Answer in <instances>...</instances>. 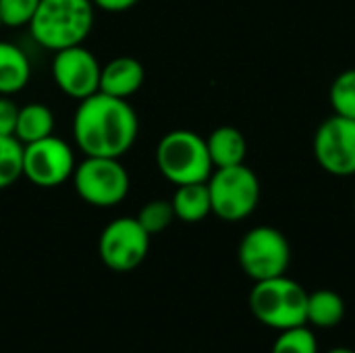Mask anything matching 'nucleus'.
I'll return each instance as SVG.
<instances>
[{
  "mask_svg": "<svg viewBox=\"0 0 355 353\" xmlns=\"http://www.w3.org/2000/svg\"><path fill=\"white\" fill-rule=\"evenodd\" d=\"M139 119L135 108L102 92L81 100L73 117V137L85 156L123 158L135 144Z\"/></svg>",
  "mask_w": 355,
  "mask_h": 353,
  "instance_id": "obj_1",
  "label": "nucleus"
},
{
  "mask_svg": "<svg viewBox=\"0 0 355 353\" xmlns=\"http://www.w3.org/2000/svg\"><path fill=\"white\" fill-rule=\"evenodd\" d=\"M94 12L92 0H40L29 31L42 48L58 52L87 40L94 27Z\"/></svg>",
  "mask_w": 355,
  "mask_h": 353,
  "instance_id": "obj_2",
  "label": "nucleus"
},
{
  "mask_svg": "<svg viewBox=\"0 0 355 353\" xmlns=\"http://www.w3.org/2000/svg\"><path fill=\"white\" fill-rule=\"evenodd\" d=\"M156 166L173 185L204 183L214 171L206 139L189 129H175L162 135L156 146Z\"/></svg>",
  "mask_w": 355,
  "mask_h": 353,
  "instance_id": "obj_3",
  "label": "nucleus"
},
{
  "mask_svg": "<svg viewBox=\"0 0 355 353\" xmlns=\"http://www.w3.org/2000/svg\"><path fill=\"white\" fill-rule=\"evenodd\" d=\"M250 310L262 325L285 331L308 325V291L289 277L256 281L250 291Z\"/></svg>",
  "mask_w": 355,
  "mask_h": 353,
  "instance_id": "obj_4",
  "label": "nucleus"
},
{
  "mask_svg": "<svg viewBox=\"0 0 355 353\" xmlns=\"http://www.w3.org/2000/svg\"><path fill=\"white\" fill-rule=\"evenodd\" d=\"M206 183L210 191L212 214L225 223H239L258 208L260 179L245 164L214 169Z\"/></svg>",
  "mask_w": 355,
  "mask_h": 353,
  "instance_id": "obj_5",
  "label": "nucleus"
},
{
  "mask_svg": "<svg viewBox=\"0 0 355 353\" xmlns=\"http://www.w3.org/2000/svg\"><path fill=\"white\" fill-rule=\"evenodd\" d=\"M73 187L77 196L96 208H112L121 204L131 187V179L121 158L85 156L73 171Z\"/></svg>",
  "mask_w": 355,
  "mask_h": 353,
  "instance_id": "obj_6",
  "label": "nucleus"
},
{
  "mask_svg": "<svg viewBox=\"0 0 355 353\" xmlns=\"http://www.w3.org/2000/svg\"><path fill=\"white\" fill-rule=\"evenodd\" d=\"M237 260L254 283L283 277L291 264V246L279 229L260 225L241 237Z\"/></svg>",
  "mask_w": 355,
  "mask_h": 353,
  "instance_id": "obj_7",
  "label": "nucleus"
},
{
  "mask_svg": "<svg viewBox=\"0 0 355 353\" xmlns=\"http://www.w3.org/2000/svg\"><path fill=\"white\" fill-rule=\"evenodd\" d=\"M150 252V235L133 216L110 221L98 239L100 260L114 273L135 270Z\"/></svg>",
  "mask_w": 355,
  "mask_h": 353,
  "instance_id": "obj_8",
  "label": "nucleus"
},
{
  "mask_svg": "<svg viewBox=\"0 0 355 353\" xmlns=\"http://www.w3.org/2000/svg\"><path fill=\"white\" fill-rule=\"evenodd\" d=\"M77 162L73 148L54 133L23 146V177L42 187H58L73 177Z\"/></svg>",
  "mask_w": 355,
  "mask_h": 353,
  "instance_id": "obj_9",
  "label": "nucleus"
},
{
  "mask_svg": "<svg viewBox=\"0 0 355 353\" xmlns=\"http://www.w3.org/2000/svg\"><path fill=\"white\" fill-rule=\"evenodd\" d=\"M314 156L329 175H355V119L341 114L324 119L314 135Z\"/></svg>",
  "mask_w": 355,
  "mask_h": 353,
  "instance_id": "obj_10",
  "label": "nucleus"
},
{
  "mask_svg": "<svg viewBox=\"0 0 355 353\" xmlns=\"http://www.w3.org/2000/svg\"><path fill=\"white\" fill-rule=\"evenodd\" d=\"M100 73H102V64L98 62L96 54L87 50L83 44L54 52L52 58L54 83L64 96L73 100L81 102L92 94L100 92Z\"/></svg>",
  "mask_w": 355,
  "mask_h": 353,
  "instance_id": "obj_11",
  "label": "nucleus"
},
{
  "mask_svg": "<svg viewBox=\"0 0 355 353\" xmlns=\"http://www.w3.org/2000/svg\"><path fill=\"white\" fill-rule=\"evenodd\" d=\"M146 81V69L144 64L133 56H116L102 64L100 73V92L129 100L133 94L141 89Z\"/></svg>",
  "mask_w": 355,
  "mask_h": 353,
  "instance_id": "obj_12",
  "label": "nucleus"
},
{
  "mask_svg": "<svg viewBox=\"0 0 355 353\" xmlns=\"http://www.w3.org/2000/svg\"><path fill=\"white\" fill-rule=\"evenodd\" d=\"M206 146H208V154H210V160H212L214 169L243 164L245 154H248L245 135L237 127H231V125L216 127L208 135Z\"/></svg>",
  "mask_w": 355,
  "mask_h": 353,
  "instance_id": "obj_13",
  "label": "nucleus"
},
{
  "mask_svg": "<svg viewBox=\"0 0 355 353\" xmlns=\"http://www.w3.org/2000/svg\"><path fill=\"white\" fill-rule=\"evenodd\" d=\"M31 79L27 54L12 42L0 40V96H15Z\"/></svg>",
  "mask_w": 355,
  "mask_h": 353,
  "instance_id": "obj_14",
  "label": "nucleus"
},
{
  "mask_svg": "<svg viewBox=\"0 0 355 353\" xmlns=\"http://www.w3.org/2000/svg\"><path fill=\"white\" fill-rule=\"evenodd\" d=\"M175 218L183 223H200L208 214H212V202H210V191L208 183H187V185H177V191L171 200Z\"/></svg>",
  "mask_w": 355,
  "mask_h": 353,
  "instance_id": "obj_15",
  "label": "nucleus"
},
{
  "mask_svg": "<svg viewBox=\"0 0 355 353\" xmlns=\"http://www.w3.org/2000/svg\"><path fill=\"white\" fill-rule=\"evenodd\" d=\"M54 112L50 106L42 102H31L25 106H19V117H17V129L15 137L25 146L37 139H44L54 133Z\"/></svg>",
  "mask_w": 355,
  "mask_h": 353,
  "instance_id": "obj_16",
  "label": "nucleus"
},
{
  "mask_svg": "<svg viewBox=\"0 0 355 353\" xmlns=\"http://www.w3.org/2000/svg\"><path fill=\"white\" fill-rule=\"evenodd\" d=\"M345 316V302L333 289H318L308 293L306 320L318 329H333Z\"/></svg>",
  "mask_w": 355,
  "mask_h": 353,
  "instance_id": "obj_17",
  "label": "nucleus"
},
{
  "mask_svg": "<svg viewBox=\"0 0 355 353\" xmlns=\"http://www.w3.org/2000/svg\"><path fill=\"white\" fill-rule=\"evenodd\" d=\"M23 177V144L15 135H0V191Z\"/></svg>",
  "mask_w": 355,
  "mask_h": 353,
  "instance_id": "obj_18",
  "label": "nucleus"
},
{
  "mask_svg": "<svg viewBox=\"0 0 355 353\" xmlns=\"http://www.w3.org/2000/svg\"><path fill=\"white\" fill-rule=\"evenodd\" d=\"M329 96L335 114L355 119V69H347L335 77Z\"/></svg>",
  "mask_w": 355,
  "mask_h": 353,
  "instance_id": "obj_19",
  "label": "nucleus"
},
{
  "mask_svg": "<svg viewBox=\"0 0 355 353\" xmlns=\"http://www.w3.org/2000/svg\"><path fill=\"white\" fill-rule=\"evenodd\" d=\"M135 218L146 229V233L152 237L171 227V223L175 221V210H173L171 200H152L141 206V210Z\"/></svg>",
  "mask_w": 355,
  "mask_h": 353,
  "instance_id": "obj_20",
  "label": "nucleus"
},
{
  "mask_svg": "<svg viewBox=\"0 0 355 353\" xmlns=\"http://www.w3.org/2000/svg\"><path fill=\"white\" fill-rule=\"evenodd\" d=\"M270 353H318V341L314 333L306 325H302L279 331V337Z\"/></svg>",
  "mask_w": 355,
  "mask_h": 353,
  "instance_id": "obj_21",
  "label": "nucleus"
},
{
  "mask_svg": "<svg viewBox=\"0 0 355 353\" xmlns=\"http://www.w3.org/2000/svg\"><path fill=\"white\" fill-rule=\"evenodd\" d=\"M40 0H0V21L6 27H23L29 25Z\"/></svg>",
  "mask_w": 355,
  "mask_h": 353,
  "instance_id": "obj_22",
  "label": "nucleus"
},
{
  "mask_svg": "<svg viewBox=\"0 0 355 353\" xmlns=\"http://www.w3.org/2000/svg\"><path fill=\"white\" fill-rule=\"evenodd\" d=\"M19 106L10 96H0V135H15Z\"/></svg>",
  "mask_w": 355,
  "mask_h": 353,
  "instance_id": "obj_23",
  "label": "nucleus"
},
{
  "mask_svg": "<svg viewBox=\"0 0 355 353\" xmlns=\"http://www.w3.org/2000/svg\"><path fill=\"white\" fill-rule=\"evenodd\" d=\"M96 8L106 10V12H123L133 8L139 0H92Z\"/></svg>",
  "mask_w": 355,
  "mask_h": 353,
  "instance_id": "obj_24",
  "label": "nucleus"
},
{
  "mask_svg": "<svg viewBox=\"0 0 355 353\" xmlns=\"http://www.w3.org/2000/svg\"><path fill=\"white\" fill-rule=\"evenodd\" d=\"M329 353H355L354 350H349V347H335V350H331Z\"/></svg>",
  "mask_w": 355,
  "mask_h": 353,
  "instance_id": "obj_25",
  "label": "nucleus"
},
{
  "mask_svg": "<svg viewBox=\"0 0 355 353\" xmlns=\"http://www.w3.org/2000/svg\"><path fill=\"white\" fill-rule=\"evenodd\" d=\"M354 212H355V200H354Z\"/></svg>",
  "mask_w": 355,
  "mask_h": 353,
  "instance_id": "obj_26",
  "label": "nucleus"
},
{
  "mask_svg": "<svg viewBox=\"0 0 355 353\" xmlns=\"http://www.w3.org/2000/svg\"><path fill=\"white\" fill-rule=\"evenodd\" d=\"M0 27H2V21H0Z\"/></svg>",
  "mask_w": 355,
  "mask_h": 353,
  "instance_id": "obj_27",
  "label": "nucleus"
}]
</instances>
